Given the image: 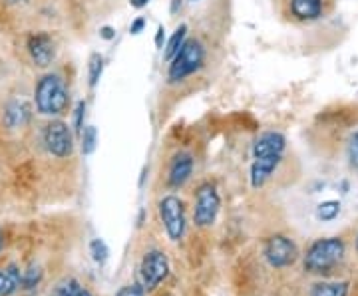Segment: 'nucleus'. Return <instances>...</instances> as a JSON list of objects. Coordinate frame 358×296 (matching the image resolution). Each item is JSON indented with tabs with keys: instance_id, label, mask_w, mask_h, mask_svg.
Masks as SVG:
<instances>
[{
	"instance_id": "obj_1",
	"label": "nucleus",
	"mask_w": 358,
	"mask_h": 296,
	"mask_svg": "<svg viewBox=\"0 0 358 296\" xmlns=\"http://www.w3.org/2000/svg\"><path fill=\"white\" fill-rule=\"evenodd\" d=\"M34 108L40 116L60 117L70 110V90L64 77L56 72H48L38 77L34 86Z\"/></svg>"
},
{
	"instance_id": "obj_2",
	"label": "nucleus",
	"mask_w": 358,
	"mask_h": 296,
	"mask_svg": "<svg viewBox=\"0 0 358 296\" xmlns=\"http://www.w3.org/2000/svg\"><path fill=\"white\" fill-rule=\"evenodd\" d=\"M207 64V48L199 38H187L167 62V86H179L197 76Z\"/></svg>"
},
{
	"instance_id": "obj_3",
	"label": "nucleus",
	"mask_w": 358,
	"mask_h": 296,
	"mask_svg": "<svg viewBox=\"0 0 358 296\" xmlns=\"http://www.w3.org/2000/svg\"><path fill=\"white\" fill-rule=\"evenodd\" d=\"M345 257V241L341 237L317 239L305 253V271L310 274H329Z\"/></svg>"
},
{
	"instance_id": "obj_4",
	"label": "nucleus",
	"mask_w": 358,
	"mask_h": 296,
	"mask_svg": "<svg viewBox=\"0 0 358 296\" xmlns=\"http://www.w3.org/2000/svg\"><path fill=\"white\" fill-rule=\"evenodd\" d=\"M42 145L52 157L68 159L72 157L76 147V133L74 129H70L64 119L54 117L42 129Z\"/></svg>"
},
{
	"instance_id": "obj_5",
	"label": "nucleus",
	"mask_w": 358,
	"mask_h": 296,
	"mask_svg": "<svg viewBox=\"0 0 358 296\" xmlns=\"http://www.w3.org/2000/svg\"><path fill=\"white\" fill-rule=\"evenodd\" d=\"M221 211V197L213 183H201L195 191V205H193V223L199 229L213 227Z\"/></svg>"
},
{
	"instance_id": "obj_6",
	"label": "nucleus",
	"mask_w": 358,
	"mask_h": 296,
	"mask_svg": "<svg viewBox=\"0 0 358 296\" xmlns=\"http://www.w3.org/2000/svg\"><path fill=\"white\" fill-rule=\"evenodd\" d=\"M157 211H159V219H162V225L166 229L169 241H173V243L181 241L185 235V227H187L183 201L178 195H166L159 199Z\"/></svg>"
},
{
	"instance_id": "obj_7",
	"label": "nucleus",
	"mask_w": 358,
	"mask_h": 296,
	"mask_svg": "<svg viewBox=\"0 0 358 296\" xmlns=\"http://www.w3.org/2000/svg\"><path fill=\"white\" fill-rule=\"evenodd\" d=\"M169 274V260H167L166 253L162 251H148L140 262V271H138V283L145 293L155 290L159 284L164 283Z\"/></svg>"
},
{
	"instance_id": "obj_8",
	"label": "nucleus",
	"mask_w": 358,
	"mask_h": 296,
	"mask_svg": "<svg viewBox=\"0 0 358 296\" xmlns=\"http://www.w3.org/2000/svg\"><path fill=\"white\" fill-rule=\"evenodd\" d=\"M263 255L273 269H287L293 267L299 258V246L294 245L293 239L285 235H273L265 241Z\"/></svg>"
},
{
	"instance_id": "obj_9",
	"label": "nucleus",
	"mask_w": 358,
	"mask_h": 296,
	"mask_svg": "<svg viewBox=\"0 0 358 296\" xmlns=\"http://www.w3.org/2000/svg\"><path fill=\"white\" fill-rule=\"evenodd\" d=\"M26 52L36 68H48L56 60V42L48 32H32L26 40Z\"/></svg>"
},
{
	"instance_id": "obj_10",
	"label": "nucleus",
	"mask_w": 358,
	"mask_h": 296,
	"mask_svg": "<svg viewBox=\"0 0 358 296\" xmlns=\"http://www.w3.org/2000/svg\"><path fill=\"white\" fill-rule=\"evenodd\" d=\"M193 168H195V159L187 151H178L169 159V168H167V185L171 189H181L187 181L192 179Z\"/></svg>"
},
{
	"instance_id": "obj_11",
	"label": "nucleus",
	"mask_w": 358,
	"mask_h": 296,
	"mask_svg": "<svg viewBox=\"0 0 358 296\" xmlns=\"http://www.w3.org/2000/svg\"><path fill=\"white\" fill-rule=\"evenodd\" d=\"M32 114H34L32 103L22 98H14L10 102H6L2 110V124L8 129H22L30 124Z\"/></svg>"
},
{
	"instance_id": "obj_12",
	"label": "nucleus",
	"mask_w": 358,
	"mask_h": 296,
	"mask_svg": "<svg viewBox=\"0 0 358 296\" xmlns=\"http://www.w3.org/2000/svg\"><path fill=\"white\" fill-rule=\"evenodd\" d=\"M282 161V155H267V157H253V163H251V171H249V181H251V187L253 189H261L265 187L275 171L279 169Z\"/></svg>"
},
{
	"instance_id": "obj_13",
	"label": "nucleus",
	"mask_w": 358,
	"mask_h": 296,
	"mask_svg": "<svg viewBox=\"0 0 358 296\" xmlns=\"http://www.w3.org/2000/svg\"><path fill=\"white\" fill-rule=\"evenodd\" d=\"M287 149V138L282 135L281 131L268 129L263 131L253 143L251 154L253 157H267V155H285Z\"/></svg>"
},
{
	"instance_id": "obj_14",
	"label": "nucleus",
	"mask_w": 358,
	"mask_h": 296,
	"mask_svg": "<svg viewBox=\"0 0 358 296\" xmlns=\"http://www.w3.org/2000/svg\"><path fill=\"white\" fill-rule=\"evenodd\" d=\"M289 13L299 22H315L324 13L322 0H289Z\"/></svg>"
},
{
	"instance_id": "obj_15",
	"label": "nucleus",
	"mask_w": 358,
	"mask_h": 296,
	"mask_svg": "<svg viewBox=\"0 0 358 296\" xmlns=\"http://www.w3.org/2000/svg\"><path fill=\"white\" fill-rule=\"evenodd\" d=\"M20 274L22 269L14 262L0 267V296H13L20 290Z\"/></svg>"
},
{
	"instance_id": "obj_16",
	"label": "nucleus",
	"mask_w": 358,
	"mask_h": 296,
	"mask_svg": "<svg viewBox=\"0 0 358 296\" xmlns=\"http://www.w3.org/2000/svg\"><path fill=\"white\" fill-rule=\"evenodd\" d=\"M350 283L341 281V283H317L313 284L308 296H348Z\"/></svg>"
},
{
	"instance_id": "obj_17",
	"label": "nucleus",
	"mask_w": 358,
	"mask_h": 296,
	"mask_svg": "<svg viewBox=\"0 0 358 296\" xmlns=\"http://www.w3.org/2000/svg\"><path fill=\"white\" fill-rule=\"evenodd\" d=\"M187 40V24H179L176 28V32L167 38V42L164 44V60L169 62L173 56H176V52L183 46V42Z\"/></svg>"
},
{
	"instance_id": "obj_18",
	"label": "nucleus",
	"mask_w": 358,
	"mask_h": 296,
	"mask_svg": "<svg viewBox=\"0 0 358 296\" xmlns=\"http://www.w3.org/2000/svg\"><path fill=\"white\" fill-rule=\"evenodd\" d=\"M42 276H44V272L36 262L28 265L20 274V290H36L42 283Z\"/></svg>"
},
{
	"instance_id": "obj_19",
	"label": "nucleus",
	"mask_w": 358,
	"mask_h": 296,
	"mask_svg": "<svg viewBox=\"0 0 358 296\" xmlns=\"http://www.w3.org/2000/svg\"><path fill=\"white\" fill-rule=\"evenodd\" d=\"M102 74H103V56L100 54V52H94L88 60V86L92 88V90L100 84Z\"/></svg>"
},
{
	"instance_id": "obj_20",
	"label": "nucleus",
	"mask_w": 358,
	"mask_h": 296,
	"mask_svg": "<svg viewBox=\"0 0 358 296\" xmlns=\"http://www.w3.org/2000/svg\"><path fill=\"white\" fill-rule=\"evenodd\" d=\"M80 147H82V154L92 155L98 147V129L94 126H86L82 135H80Z\"/></svg>"
},
{
	"instance_id": "obj_21",
	"label": "nucleus",
	"mask_w": 358,
	"mask_h": 296,
	"mask_svg": "<svg viewBox=\"0 0 358 296\" xmlns=\"http://www.w3.org/2000/svg\"><path fill=\"white\" fill-rule=\"evenodd\" d=\"M341 215V203L338 201H322L319 207H317V217L322 223H329V221H334Z\"/></svg>"
},
{
	"instance_id": "obj_22",
	"label": "nucleus",
	"mask_w": 358,
	"mask_h": 296,
	"mask_svg": "<svg viewBox=\"0 0 358 296\" xmlns=\"http://www.w3.org/2000/svg\"><path fill=\"white\" fill-rule=\"evenodd\" d=\"M90 255H92L96 265H103L110 258V249L106 245V241L103 239H92L90 241Z\"/></svg>"
},
{
	"instance_id": "obj_23",
	"label": "nucleus",
	"mask_w": 358,
	"mask_h": 296,
	"mask_svg": "<svg viewBox=\"0 0 358 296\" xmlns=\"http://www.w3.org/2000/svg\"><path fill=\"white\" fill-rule=\"evenodd\" d=\"M86 110H88V103L84 102V100H78L76 105H74V133H76V138L82 135V131L86 128Z\"/></svg>"
},
{
	"instance_id": "obj_24",
	"label": "nucleus",
	"mask_w": 358,
	"mask_h": 296,
	"mask_svg": "<svg viewBox=\"0 0 358 296\" xmlns=\"http://www.w3.org/2000/svg\"><path fill=\"white\" fill-rule=\"evenodd\" d=\"M80 283L76 279H64L62 283L56 284V288L52 290V296H76L80 293Z\"/></svg>"
},
{
	"instance_id": "obj_25",
	"label": "nucleus",
	"mask_w": 358,
	"mask_h": 296,
	"mask_svg": "<svg viewBox=\"0 0 358 296\" xmlns=\"http://www.w3.org/2000/svg\"><path fill=\"white\" fill-rule=\"evenodd\" d=\"M346 159H348V165L358 171V131H355L348 143H346Z\"/></svg>"
},
{
	"instance_id": "obj_26",
	"label": "nucleus",
	"mask_w": 358,
	"mask_h": 296,
	"mask_svg": "<svg viewBox=\"0 0 358 296\" xmlns=\"http://www.w3.org/2000/svg\"><path fill=\"white\" fill-rule=\"evenodd\" d=\"M148 293L141 288L140 283H134V284H126V286H122L117 293H115V296H145Z\"/></svg>"
},
{
	"instance_id": "obj_27",
	"label": "nucleus",
	"mask_w": 358,
	"mask_h": 296,
	"mask_svg": "<svg viewBox=\"0 0 358 296\" xmlns=\"http://www.w3.org/2000/svg\"><path fill=\"white\" fill-rule=\"evenodd\" d=\"M145 24H148V20H145L143 16H138V18L129 24V34H131V36H138V34H141V32L145 30Z\"/></svg>"
},
{
	"instance_id": "obj_28",
	"label": "nucleus",
	"mask_w": 358,
	"mask_h": 296,
	"mask_svg": "<svg viewBox=\"0 0 358 296\" xmlns=\"http://www.w3.org/2000/svg\"><path fill=\"white\" fill-rule=\"evenodd\" d=\"M100 38L106 40V42H112L115 38V30L112 26H102L100 28Z\"/></svg>"
},
{
	"instance_id": "obj_29",
	"label": "nucleus",
	"mask_w": 358,
	"mask_h": 296,
	"mask_svg": "<svg viewBox=\"0 0 358 296\" xmlns=\"http://www.w3.org/2000/svg\"><path fill=\"white\" fill-rule=\"evenodd\" d=\"M154 42H155V48H164V42H166V28H164V26H159V28H157Z\"/></svg>"
},
{
	"instance_id": "obj_30",
	"label": "nucleus",
	"mask_w": 358,
	"mask_h": 296,
	"mask_svg": "<svg viewBox=\"0 0 358 296\" xmlns=\"http://www.w3.org/2000/svg\"><path fill=\"white\" fill-rule=\"evenodd\" d=\"M183 2H185V0H171V4H169V13L176 16V14L183 8Z\"/></svg>"
},
{
	"instance_id": "obj_31",
	"label": "nucleus",
	"mask_w": 358,
	"mask_h": 296,
	"mask_svg": "<svg viewBox=\"0 0 358 296\" xmlns=\"http://www.w3.org/2000/svg\"><path fill=\"white\" fill-rule=\"evenodd\" d=\"M148 2H150V0H129V4H131L134 8H138V10L143 8V6H148Z\"/></svg>"
},
{
	"instance_id": "obj_32",
	"label": "nucleus",
	"mask_w": 358,
	"mask_h": 296,
	"mask_svg": "<svg viewBox=\"0 0 358 296\" xmlns=\"http://www.w3.org/2000/svg\"><path fill=\"white\" fill-rule=\"evenodd\" d=\"M4 243H6V239H4V231L0 229V253H2V249H4Z\"/></svg>"
},
{
	"instance_id": "obj_33",
	"label": "nucleus",
	"mask_w": 358,
	"mask_h": 296,
	"mask_svg": "<svg viewBox=\"0 0 358 296\" xmlns=\"http://www.w3.org/2000/svg\"><path fill=\"white\" fill-rule=\"evenodd\" d=\"M76 296H94L92 293H90L88 288H80V293H78Z\"/></svg>"
},
{
	"instance_id": "obj_34",
	"label": "nucleus",
	"mask_w": 358,
	"mask_h": 296,
	"mask_svg": "<svg viewBox=\"0 0 358 296\" xmlns=\"http://www.w3.org/2000/svg\"><path fill=\"white\" fill-rule=\"evenodd\" d=\"M8 4H24V2H28V0H6Z\"/></svg>"
},
{
	"instance_id": "obj_35",
	"label": "nucleus",
	"mask_w": 358,
	"mask_h": 296,
	"mask_svg": "<svg viewBox=\"0 0 358 296\" xmlns=\"http://www.w3.org/2000/svg\"><path fill=\"white\" fill-rule=\"evenodd\" d=\"M357 251H358V232H357Z\"/></svg>"
},
{
	"instance_id": "obj_36",
	"label": "nucleus",
	"mask_w": 358,
	"mask_h": 296,
	"mask_svg": "<svg viewBox=\"0 0 358 296\" xmlns=\"http://www.w3.org/2000/svg\"><path fill=\"white\" fill-rule=\"evenodd\" d=\"M189 2H195V0H189Z\"/></svg>"
}]
</instances>
